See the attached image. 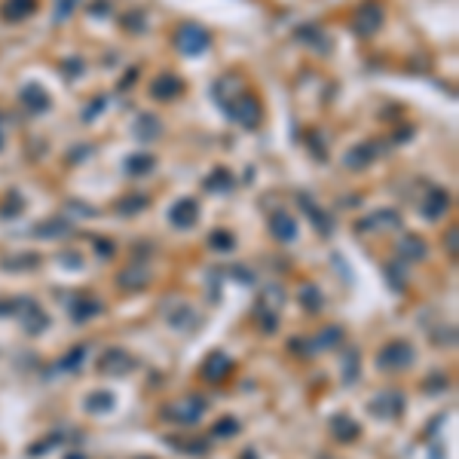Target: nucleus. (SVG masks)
Instances as JSON below:
<instances>
[{
	"mask_svg": "<svg viewBox=\"0 0 459 459\" xmlns=\"http://www.w3.org/2000/svg\"><path fill=\"white\" fill-rule=\"evenodd\" d=\"M398 227H402V214H398L395 208H380V212L358 221V230L362 233H383V230H398Z\"/></svg>",
	"mask_w": 459,
	"mask_h": 459,
	"instance_id": "nucleus-10",
	"label": "nucleus"
},
{
	"mask_svg": "<svg viewBox=\"0 0 459 459\" xmlns=\"http://www.w3.org/2000/svg\"><path fill=\"white\" fill-rule=\"evenodd\" d=\"M367 411L374 416H380V420H398V416L404 413V395L398 389H383L371 398Z\"/></svg>",
	"mask_w": 459,
	"mask_h": 459,
	"instance_id": "nucleus-6",
	"label": "nucleus"
},
{
	"mask_svg": "<svg viewBox=\"0 0 459 459\" xmlns=\"http://www.w3.org/2000/svg\"><path fill=\"white\" fill-rule=\"evenodd\" d=\"M138 362L132 358L126 349H104L102 358H98V371L104 374V377H126V374L135 367Z\"/></svg>",
	"mask_w": 459,
	"mask_h": 459,
	"instance_id": "nucleus-8",
	"label": "nucleus"
},
{
	"mask_svg": "<svg viewBox=\"0 0 459 459\" xmlns=\"http://www.w3.org/2000/svg\"><path fill=\"white\" fill-rule=\"evenodd\" d=\"M315 34H319V31H315L313 25H306V28H300V31H297V37H300V40H306V43H315L319 49H328V40H322V37H315Z\"/></svg>",
	"mask_w": 459,
	"mask_h": 459,
	"instance_id": "nucleus-41",
	"label": "nucleus"
},
{
	"mask_svg": "<svg viewBox=\"0 0 459 459\" xmlns=\"http://www.w3.org/2000/svg\"><path fill=\"white\" fill-rule=\"evenodd\" d=\"M386 275H389V285H392V288H404V273H402V266L389 263V266H386Z\"/></svg>",
	"mask_w": 459,
	"mask_h": 459,
	"instance_id": "nucleus-45",
	"label": "nucleus"
},
{
	"mask_svg": "<svg viewBox=\"0 0 459 459\" xmlns=\"http://www.w3.org/2000/svg\"><path fill=\"white\" fill-rule=\"evenodd\" d=\"M169 218H172V224L178 230H190L196 224V218H199V205L193 203V199H181V203H174Z\"/></svg>",
	"mask_w": 459,
	"mask_h": 459,
	"instance_id": "nucleus-17",
	"label": "nucleus"
},
{
	"mask_svg": "<svg viewBox=\"0 0 459 459\" xmlns=\"http://www.w3.org/2000/svg\"><path fill=\"white\" fill-rule=\"evenodd\" d=\"M282 300H285V288H282V285H266V288H263V297L257 300V306H263V310L279 313Z\"/></svg>",
	"mask_w": 459,
	"mask_h": 459,
	"instance_id": "nucleus-28",
	"label": "nucleus"
},
{
	"mask_svg": "<svg viewBox=\"0 0 459 459\" xmlns=\"http://www.w3.org/2000/svg\"><path fill=\"white\" fill-rule=\"evenodd\" d=\"M114 407V395L111 392H92L86 398V411L89 413H102V411H111Z\"/></svg>",
	"mask_w": 459,
	"mask_h": 459,
	"instance_id": "nucleus-29",
	"label": "nucleus"
},
{
	"mask_svg": "<svg viewBox=\"0 0 459 459\" xmlns=\"http://www.w3.org/2000/svg\"><path fill=\"white\" fill-rule=\"evenodd\" d=\"M181 77H174V74H163V77H156L150 83V95L156 98V102H172L174 95H181Z\"/></svg>",
	"mask_w": 459,
	"mask_h": 459,
	"instance_id": "nucleus-15",
	"label": "nucleus"
},
{
	"mask_svg": "<svg viewBox=\"0 0 459 459\" xmlns=\"http://www.w3.org/2000/svg\"><path fill=\"white\" fill-rule=\"evenodd\" d=\"M383 28V6L380 4H362L352 15V31L358 37H374Z\"/></svg>",
	"mask_w": 459,
	"mask_h": 459,
	"instance_id": "nucleus-7",
	"label": "nucleus"
},
{
	"mask_svg": "<svg viewBox=\"0 0 459 459\" xmlns=\"http://www.w3.org/2000/svg\"><path fill=\"white\" fill-rule=\"evenodd\" d=\"M62 68L68 71V74H83V62H80V64H74V62H64Z\"/></svg>",
	"mask_w": 459,
	"mask_h": 459,
	"instance_id": "nucleus-50",
	"label": "nucleus"
},
{
	"mask_svg": "<svg viewBox=\"0 0 459 459\" xmlns=\"http://www.w3.org/2000/svg\"><path fill=\"white\" fill-rule=\"evenodd\" d=\"M380 144L377 141H362V144H355L352 150L346 153V169H352V172H362V169H367L374 160L380 156Z\"/></svg>",
	"mask_w": 459,
	"mask_h": 459,
	"instance_id": "nucleus-11",
	"label": "nucleus"
},
{
	"mask_svg": "<svg viewBox=\"0 0 459 459\" xmlns=\"http://www.w3.org/2000/svg\"><path fill=\"white\" fill-rule=\"evenodd\" d=\"M83 362H86V346H74L55 367L58 371H77V367H83Z\"/></svg>",
	"mask_w": 459,
	"mask_h": 459,
	"instance_id": "nucleus-31",
	"label": "nucleus"
},
{
	"mask_svg": "<svg viewBox=\"0 0 459 459\" xmlns=\"http://www.w3.org/2000/svg\"><path fill=\"white\" fill-rule=\"evenodd\" d=\"M224 111H227L230 120H236L239 126H245V129H257L261 126V120H263V111H261V102L252 95H236V98H230L227 104H224Z\"/></svg>",
	"mask_w": 459,
	"mask_h": 459,
	"instance_id": "nucleus-1",
	"label": "nucleus"
},
{
	"mask_svg": "<svg viewBox=\"0 0 459 459\" xmlns=\"http://www.w3.org/2000/svg\"><path fill=\"white\" fill-rule=\"evenodd\" d=\"M358 371H362V355H358V349H349L346 358H343V380L346 383H355L358 380Z\"/></svg>",
	"mask_w": 459,
	"mask_h": 459,
	"instance_id": "nucleus-32",
	"label": "nucleus"
},
{
	"mask_svg": "<svg viewBox=\"0 0 459 459\" xmlns=\"http://www.w3.org/2000/svg\"><path fill=\"white\" fill-rule=\"evenodd\" d=\"M160 132H163V123L156 120L153 114H144L135 120V138L138 141H153V138H160Z\"/></svg>",
	"mask_w": 459,
	"mask_h": 459,
	"instance_id": "nucleus-23",
	"label": "nucleus"
},
{
	"mask_svg": "<svg viewBox=\"0 0 459 459\" xmlns=\"http://www.w3.org/2000/svg\"><path fill=\"white\" fill-rule=\"evenodd\" d=\"M233 187V174L227 169H214L212 178L205 181V190H230Z\"/></svg>",
	"mask_w": 459,
	"mask_h": 459,
	"instance_id": "nucleus-33",
	"label": "nucleus"
},
{
	"mask_svg": "<svg viewBox=\"0 0 459 459\" xmlns=\"http://www.w3.org/2000/svg\"><path fill=\"white\" fill-rule=\"evenodd\" d=\"M435 343H441V346H456V328H453V324H447L444 331L435 334Z\"/></svg>",
	"mask_w": 459,
	"mask_h": 459,
	"instance_id": "nucleus-43",
	"label": "nucleus"
},
{
	"mask_svg": "<svg viewBox=\"0 0 459 459\" xmlns=\"http://www.w3.org/2000/svg\"><path fill=\"white\" fill-rule=\"evenodd\" d=\"M358 423L352 420L349 413H334L331 416V435L340 441V444H349V441H355L358 438Z\"/></svg>",
	"mask_w": 459,
	"mask_h": 459,
	"instance_id": "nucleus-16",
	"label": "nucleus"
},
{
	"mask_svg": "<svg viewBox=\"0 0 459 459\" xmlns=\"http://www.w3.org/2000/svg\"><path fill=\"white\" fill-rule=\"evenodd\" d=\"M300 303L306 306V313H319L322 306H324V294L319 291V285H313V282H306L303 288H300Z\"/></svg>",
	"mask_w": 459,
	"mask_h": 459,
	"instance_id": "nucleus-24",
	"label": "nucleus"
},
{
	"mask_svg": "<svg viewBox=\"0 0 459 459\" xmlns=\"http://www.w3.org/2000/svg\"><path fill=\"white\" fill-rule=\"evenodd\" d=\"M144 205H147V196H129V199H123V203H120V212L123 214H135Z\"/></svg>",
	"mask_w": 459,
	"mask_h": 459,
	"instance_id": "nucleus-40",
	"label": "nucleus"
},
{
	"mask_svg": "<svg viewBox=\"0 0 459 459\" xmlns=\"http://www.w3.org/2000/svg\"><path fill=\"white\" fill-rule=\"evenodd\" d=\"M447 208H450V193H447V190H441V187H432L429 193H425V199H423L420 212H423V218L438 221Z\"/></svg>",
	"mask_w": 459,
	"mask_h": 459,
	"instance_id": "nucleus-12",
	"label": "nucleus"
},
{
	"mask_svg": "<svg viewBox=\"0 0 459 459\" xmlns=\"http://www.w3.org/2000/svg\"><path fill=\"white\" fill-rule=\"evenodd\" d=\"M138 459H150V456H138Z\"/></svg>",
	"mask_w": 459,
	"mask_h": 459,
	"instance_id": "nucleus-53",
	"label": "nucleus"
},
{
	"mask_svg": "<svg viewBox=\"0 0 459 459\" xmlns=\"http://www.w3.org/2000/svg\"><path fill=\"white\" fill-rule=\"evenodd\" d=\"M208 43H212V40H208V31L203 28V25H193V22L181 25L178 34H174V46H178V53H184V55L205 53Z\"/></svg>",
	"mask_w": 459,
	"mask_h": 459,
	"instance_id": "nucleus-5",
	"label": "nucleus"
},
{
	"mask_svg": "<svg viewBox=\"0 0 459 459\" xmlns=\"http://www.w3.org/2000/svg\"><path fill=\"white\" fill-rule=\"evenodd\" d=\"M31 266H37L34 254H13L4 261V270H31Z\"/></svg>",
	"mask_w": 459,
	"mask_h": 459,
	"instance_id": "nucleus-35",
	"label": "nucleus"
},
{
	"mask_svg": "<svg viewBox=\"0 0 459 459\" xmlns=\"http://www.w3.org/2000/svg\"><path fill=\"white\" fill-rule=\"evenodd\" d=\"M343 340V331L337 328V324H331V328H324L319 331L315 337L310 340H291V349H300L297 355H306V358H313V355H319V352H328V349H334Z\"/></svg>",
	"mask_w": 459,
	"mask_h": 459,
	"instance_id": "nucleus-4",
	"label": "nucleus"
},
{
	"mask_svg": "<svg viewBox=\"0 0 459 459\" xmlns=\"http://www.w3.org/2000/svg\"><path fill=\"white\" fill-rule=\"evenodd\" d=\"M98 252H102V257H111L114 254V245H111V242H98Z\"/></svg>",
	"mask_w": 459,
	"mask_h": 459,
	"instance_id": "nucleus-49",
	"label": "nucleus"
},
{
	"mask_svg": "<svg viewBox=\"0 0 459 459\" xmlns=\"http://www.w3.org/2000/svg\"><path fill=\"white\" fill-rule=\"evenodd\" d=\"M71 459H83V456H71Z\"/></svg>",
	"mask_w": 459,
	"mask_h": 459,
	"instance_id": "nucleus-52",
	"label": "nucleus"
},
{
	"mask_svg": "<svg viewBox=\"0 0 459 459\" xmlns=\"http://www.w3.org/2000/svg\"><path fill=\"white\" fill-rule=\"evenodd\" d=\"M425 254H429V248H425V242L420 236L407 233V236L398 239V257H402V261H423Z\"/></svg>",
	"mask_w": 459,
	"mask_h": 459,
	"instance_id": "nucleus-20",
	"label": "nucleus"
},
{
	"mask_svg": "<svg viewBox=\"0 0 459 459\" xmlns=\"http://www.w3.org/2000/svg\"><path fill=\"white\" fill-rule=\"evenodd\" d=\"M0 315H15V303H13V300H0Z\"/></svg>",
	"mask_w": 459,
	"mask_h": 459,
	"instance_id": "nucleus-48",
	"label": "nucleus"
},
{
	"mask_svg": "<svg viewBox=\"0 0 459 459\" xmlns=\"http://www.w3.org/2000/svg\"><path fill=\"white\" fill-rule=\"evenodd\" d=\"M15 315L22 319L28 334H40L49 328V315L43 313V306L37 300H15Z\"/></svg>",
	"mask_w": 459,
	"mask_h": 459,
	"instance_id": "nucleus-9",
	"label": "nucleus"
},
{
	"mask_svg": "<svg viewBox=\"0 0 459 459\" xmlns=\"http://www.w3.org/2000/svg\"><path fill=\"white\" fill-rule=\"evenodd\" d=\"M150 169H153V156L150 153H135V156H129L126 160V172L135 174V178L138 174H147Z\"/></svg>",
	"mask_w": 459,
	"mask_h": 459,
	"instance_id": "nucleus-30",
	"label": "nucleus"
},
{
	"mask_svg": "<svg viewBox=\"0 0 459 459\" xmlns=\"http://www.w3.org/2000/svg\"><path fill=\"white\" fill-rule=\"evenodd\" d=\"M212 435L214 438H233V435H239V420H233V416H224V420L214 423Z\"/></svg>",
	"mask_w": 459,
	"mask_h": 459,
	"instance_id": "nucleus-34",
	"label": "nucleus"
},
{
	"mask_svg": "<svg viewBox=\"0 0 459 459\" xmlns=\"http://www.w3.org/2000/svg\"><path fill=\"white\" fill-rule=\"evenodd\" d=\"M62 438H64L62 432H53V435H49L46 441H40V444H34V447H31L28 453H31V456H40V453H46V447H53V444H62Z\"/></svg>",
	"mask_w": 459,
	"mask_h": 459,
	"instance_id": "nucleus-42",
	"label": "nucleus"
},
{
	"mask_svg": "<svg viewBox=\"0 0 459 459\" xmlns=\"http://www.w3.org/2000/svg\"><path fill=\"white\" fill-rule=\"evenodd\" d=\"M22 212V199L19 196H10V208H4V212H0V214H4V218H13V214H19Z\"/></svg>",
	"mask_w": 459,
	"mask_h": 459,
	"instance_id": "nucleus-47",
	"label": "nucleus"
},
{
	"mask_svg": "<svg viewBox=\"0 0 459 459\" xmlns=\"http://www.w3.org/2000/svg\"><path fill=\"white\" fill-rule=\"evenodd\" d=\"M169 444L178 447L181 453H193V456L208 453V441H203V438H169Z\"/></svg>",
	"mask_w": 459,
	"mask_h": 459,
	"instance_id": "nucleus-27",
	"label": "nucleus"
},
{
	"mask_svg": "<svg viewBox=\"0 0 459 459\" xmlns=\"http://www.w3.org/2000/svg\"><path fill=\"white\" fill-rule=\"evenodd\" d=\"M37 236L40 239H64V236H71V224L68 221H43L37 227Z\"/></svg>",
	"mask_w": 459,
	"mask_h": 459,
	"instance_id": "nucleus-26",
	"label": "nucleus"
},
{
	"mask_svg": "<svg viewBox=\"0 0 459 459\" xmlns=\"http://www.w3.org/2000/svg\"><path fill=\"white\" fill-rule=\"evenodd\" d=\"M270 233L279 242H294L297 239V224H294V218H291L288 212H275L270 218Z\"/></svg>",
	"mask_w": 459,
	"mask_h": 459,
	"instance_id": "nucleus-19",
	"label": "nucleus"
},
{
	"mask_svg": "<svg viewBox=\"0 0 459 459\" xmlns=\"http://www.w3.org/2000/svg\"><path fill=\"white\" fill-rule=\"evenodd\" d=\"M377 364L380 371H389V374H398V371H407L413 364V346L404 343V340H392L377 352Z\"/></svg>",
	"mask_w": 459,
	"mask_h": 459,
	"instance_id": "nucleus-2",
	"label": "nucleus"
},
{
	"mask_svg": "<svg viewBox=\"0 0 459 459\" xmlns=\"http://www.w3.org/2000/svg\"><path fill=\"white\" fill-rule=\"evenodd\" d=\"M104 310V303L102 300H95V297H83V300H77V303L71 306V319L74 322H89V319H95L98 313Z\"/></svg>",
	"mask_w": 459,
	"mask_h": 459,
	"instance_id": "nucleus-22",
	"label": "nucleus"
},
{
	"mask_svg": "<svg viewBox=\"0 0 459 459\" xmlns=\"http://www.w3.org/2000/svg\"><path fill=\"white\" fill-rule=\"evenodd\" d=\"M172 324L174 328H184V331H190L196 324V313L190 310V306H178V313L172 315Z\"/></svg>",
	"mask_w": 459,
	"mask_h": 459,
	"instance_id": "nucleus-36",
	"label": "nucleus"
},
{
	"mask_svg": "<svg viewBox=\"0 0 459 459\" xmlns=\"http://www.w3.org/2000/svg\"><path fill=\"white\" fill-rule=\"evenodd\" d=\"M150 282V270L144 263H132L126 266L120 275H116V285H120L123 291H141Z\"/></svg>",
	"mask_w": 459,
	"mask_h": 459,
	"instance_id": "nucleus-14",
	"label": "nucleus"
},
{
	"mask_svg": "<svg viewBox=\"0 0 459 459\" xmlns=\"http://www.w3.org/2000/svg\"><path fill=\"white\" fill-rule=\"evenodd\" d=\"M444 245H447V254H450V257H456V248H459V233H456V227H450L447 239H444Z\"/></svg>",
	"mask_w": 459,
	"mask_h": 459,
	"instance_id": "nucleus-46",
	"label": "nucleus"
},
{
	"mask_svg": "<svg viewBox=\"0 0 459 459\" xmlns=\"http://www.w3.org/2000/svg\"><path fill=\"white\" fill-rule=\"evenodd\" d=\"M0 144H4V135H0Z\"/></svg>",
	"mask_w": 459,
	"mask_h": 459,
	"instance_id": "nucleus-54",
	"label": "nucleus"
},
{
	"mask_svg": "<svg viewBox=\"0 0 459 459\" xmlns=\"http://www.w3.org/2000/svg\"><path fill=\"white\" fill-rule=\"evenodd\" d=\"M77 6H80V0H58V4H55V15H53V19H55V22L71 19V13L77 10Z\"/></svg>",
	"mask_w": 459,
	"mask_h": 459,
	"instance_id": "nucleus-39",
	"label": "nucleus"
},
{
	"mask_svg": "<svg viewBox=\"0 0 459 459\" xmlns=\"http://www.w3.org/2000/svg\"><path fill=\"white\" fill-rule=\"evenodd\" d=\"M233 371V362L227 358V352H212L203 362V377L208 383H221V380H227V374Z\"/></svg>",
	"mask_w": 459,
	"mask_h": 459,
	"instance_id": "nucleus-13",
	"label": "nucleus"
},
{
	"mask_svg": "<svg viewBox=\"0 0 459 459\" xmlns=\"http://www.w3.org/2000/svg\"><path fill=\"white\" fill-rule=\"evenodd\" d=\"M22 104L28 107L31 114H46L49 111V92L40 86V83H31V86L22 89Z\"/></svg>",
	"mask_w": 459,
	"mask_h": 459,
	"instance_id": "nucleus-18",
	"label": "nucleus"
},
{
	"mask_svg": "<svg viewBox=\"0 0 459 459\" xmlns=\"http://www.w3.org/2000/svg\"><path fill=\"white\" fill-rule=\"evenodd\" d=\"M254 315H257V322H261V328H263L266 334H273L275 328H279V313H273V310H263V306H257Z\"/></svg>",
	"mask_w": 459,
	"mask_h": 459,
	"instance_id": "nucleus-37",
	"label": "nucleus"
},
{
	"mask_svg": "<svg viewBox=\"0 0 459 459\" xmlns=\"http://www.w3.org/2000/svg\"><path fill=\"white\" fill-rule=\"evenodd\" d=\"M208 245L218 248V252H230V248L236 245V242H233V236H230L227 230H214L212 236H208Z\"/></svg>",
	"mask_w": 459,
	"mask_h": 459,
	"instance_id": "nucleus-38",
	"label": "nucleus"
},
{
	"mask_svg": "<svg viewBox=\"0 0 459 459\" xmlns=\"http://www.w3.org/2000/svg\"><path fill=\"white\" fill-rule=\"evenodd\" d=\"M300 205H303V212H306V214H310V218L315 221V227H319V233H324V236H328V233H331V227H334L328 214H324V212H319V208H315V203H313L310 196H300Z\"/></svg>",
	"mask_w": 459,
	"mask_h": 459,
	"instance_id": "nucleus-25",
	"label": "nucleus"
},
{
	"mask_svg": "<svg viewBox=\"0 0 459 459\" xmlns=\"http://www.w3.org/2000/svg\"><path fill=\"white\" fill-rule=\"evenodd\" d=\"M37 0H6L4 4V19L6 22H22L28 15H34Z\"/></svg>",
	"mask_w": 459,
	"mask_h": 459,
	"instance_id": "nucleus-21",
	"label": "nucleus"
},
{
	"mask_svg": "<svg viewBox=\"0 0 459 459\" xmlns=\"http://www.w3.org/2000/svg\"><path fill=\"white\" fill-rule=\"evenodd\" d=\"M227 273H230V275H236L242 285H252V282H254V273L248 270V266H227Z\"/></svg>",
	"mask_w": 459,
	"mask_h": 459,
	"instance_id": "nucleus-44",
	"label": "nucleus"
},
{
	"mask_svg": "<svg viewBox=\"0 0 459 459\" xmlns=\"http://www.w3.org/2000/svg\"><path fill=\"white\" fill-rule=\"evenodd\" d=\"M203 413H205V398H196V395L181 398V402H172L163 407L165 420H172L178 425H193L196 420H203Z\"/></svg>",
	"mask_w": 459,
	"mask_h": 459,
	"instance_id": "nucleus-3",
	"label": "nucleus"
},
{
	"mask_svg": "<svg viewBox=\"0 0 459 459\" xmlns=\"http://www.w3.org/2000/svg\"><path fill=\"white\" fill-rule=\"evenodd\" d=\"M242 459H257V453H254V450H245V453H242Z\"/></svg>",
	"mask_w": 459,
	"mask_h": 459,
	"instance_id": "nucleus-51",
	"label": "nucleus"
}]
</instances>
